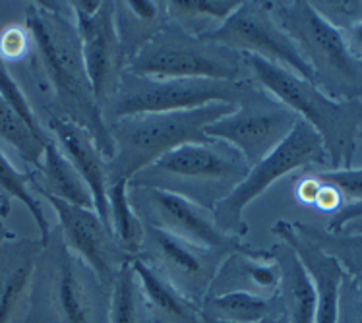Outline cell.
I'll return each mask as SVG.
<instances>
[{
	"mask_svg": "<svg viewBox=\"0 0 362 323\" xmlns=\"http://www.w3.org/2000/svg\"><path fill=\"white\" fill-rule=\"evenodd\" d=\"M25 28L51 83L60 117L93 138L107 161L115 155L111 132L89 83L74 16L68 2H33L25 8Z\"/></svg>",
	"mask_w": 362,
	"mask_h": 323,
	"instance_id": "6da1fadb",
	"label": "cell"
},
{
	"mask_svg": "<svg viewBox=\"0 0 362 323\" xmlns=\"http://www.w3.org/2000/svg\"><path fill=\"white\" fill-rule=\"evenodd\" d=\"M250 78L318 132L332 170L351 169L362 128V101H339L287 68L244 54Z\"/></svg>",
	"mask_w": 362,
	"mask_h": 323,
	"instance_id": "7a4b0ae2",
	"label": "cell"
},
{
	"mask_svg": "<svg viewBox=\"0 0 362 323\" xmlns=\"http://www.w3.org/2000/svg\"><path fill=\"white\" fill-rule=\"evenodd\" d=\"M250 172L235 147L217 140L186 143L159 157L130 178L128 186L177 194L214 211Z\"/></svg>",
	"mask_w": 362,
	"mask_h": 323,
	"instance_id": "3957f363",
	"label": "cell"
},
{
	"mask_svg": "<svg viewBox=\"0 0 362 323\" xmlns=\"http://www.w3.org/2000/svg\"><path fill=\"white\" fill-rule=\"evenodd\" d=\"M235 107L237 105L214 103L192 110L134 114L109 122L115 146V155L107 161L109 184L117 180L130 182L134 175L173 149L207 141V126L229 114Z\"/></svg>",
	"mask_w": 362,
	"mask_h": 323,
	"instance_id": "277c9868",
	"label": "cell"
},
{
	"mask_svg": "<svg viewBox=\"0 0 362 323\" xmlns=\"http://www.w3.org/2000/svg\"><path fill=\"white\" fill-rule=\"evenodd\" d=\"M269 12L308 62L324 93L339 101H362V59L349 51L341 30L312 2H269Z\"/></svg>",
	"mask_w": 362,
	"mask_h": 323,
	"instance_id": "5b68a950",
	"label": "cell"
},
{
	"mask_svg": "<svg viewBox=\"0 0 362 323\" xmlns=\"http://www.w3.org/2000/svg\"><path fill=\"white\" fill-rule=\"evenodd\" d=\"M126 70L153 78L186 80H252L244 54L167 23L134 57Z\"/></svg>",
	"mask_w": 362,
	"mask_h": 323,
	"instance_id": "8992f818",
	"label": "cell"
},
{
	"mask_svg": "<svg viewBox=\"0 0 362 323\" xmlns=\"http://www.w3.org/2000/svg\"><path fill=\"white\" fill-rule=\"evenodd\" d=\"M256 86L254 80H186V78H153L130 70L122 72L117 95L105 110V122L148 112L192 110L214 103L238 105Z\"/></svg>",
	"mask_w": 362,
	"mask_h": 323,
	"instance_id": "52a82bcc",
	"label": "cell"
},
{
	"mask_svg": "<svg viewBox=\"0 0 362 323\" xmlns=\"http://www.w3.org/2000/svg\"><path fill=\"white\" fill-rule=\"evenodd\" d=\"M308 165L329 167V157L318 132L303 118H298L287 138L267 157L250 167L248 177L215 206L214 217L217 227L230 236H246L248 225L244 223V209L250 206V201L259 198L279 178Z\"/></svg>",
	"mask_w": 362,
	"mask_h": 323,
	"instance_id": "ba28073f",
	"label": "cell"
},
{
	"mask_svg": "<svg viewBox=\"0 0 362 323\" xmlns=\"http://www.w3.org/2000/svg\"><path fill=\"white\" fill-rule=\"evenodd\" d=\"M296 122V112L256 83L229 114L207 126L206 138L229 143L254 167L287 138Z\"/></svg>",
	"mask_w": 362,
	"mask_h": 323,
	"instance_id": "9c48e42d",
	"label": "cell"
},
{
	"mask_svg": "<svg viewBox=\"0 0 362 323\" xmlns=\"http://www.w3.org/2000/svg\"><path fill=\"white\" fill-rule=\"evenodd\" d=\"M39 265L45 267L47 298L54 323H109V314H103L105 293L88 264L74 252L68 250L62 238L51 235L43 246Z\"/></svg>",
	"mask_w": 362,
	"mask_h": 323,
	"instance_id": "30bf717a",
	"label": "cell"
},
{
	"mask_svg": "<svg viewBox=\"0 0 362 323\" xmlns=\"http://www.w3.org/2000/svg\"><path fill=\"white\" fill-rule=\"evenodd\" d=\"M128 199L144 225L161 228L194 246L221 252L225 256L252 248L243 238L223 233L215 223L214 211L196 206L177 194L128 186Z\"/></svg>",
	"mask_w": 362,
	"mask_h": 323,
	"instance_id": "8fae6325",
	"label": "cell"
},
{
	"mask_svg": "<svg viewBox=\"0 0 362 323\" xmlns=\"http://www.w3.org/2000/svg\"><path fill=\"white\" fill-rule=\"evenodd\" d=\"M80 35L81 57L99 109L105 114L117 95L122 72L128 66L115 25V2L74 0L68 2ZM105 118V117H103Z\"/></svg>",
	"mask_w": 362,
	"mask_h": 323,
	"instance_id": "7c38bea8",
	"label": "cell"
},
{
	"mask_svg": "<svg viewBox=\"0 0 362 323\" xmlns=\"http://www.w3.org/2000/svg\"><path fill=\"white\" fill-rule=\"evenodd\" d=\"M202 39L229 47L240 54H252L274 62L316 86L312 68L287 33L277 25L269 12V2H240V6L223 22V25Z\"/></svg>",
	"mask_w": 362,
	"mask_h": 323,
	"instance_id": "4fadbf2b",
	"label": "cell"
},
{
	"mask_svg": "<svg viewBox=\"0 0 362 323\" xmlns=\"http://www.w3.org/2000/svg\"><path fill=\"white\" fill-rule=\"evenodd\" d=\"M134 257H140L144 264L169 281L182 296L202 308V302L227 256L221 252L194 246L161 228L144 225V240L140 252Z\"/></svg>",
	"mask_w": 362,
	"mask_h": 323,
	"instance_id": "5bb4252c",
	"label": "cell"
},
{
	"mask_svg": "<svg viewBox=\"0 0 362 323\" xmlns=\"http://www.w3.org/2000/svg\"><path fill=\"white\" fill-rule=\"evenodd\" d=\"M37 192L54 209L59 219V235L68 250L88 264L101 285L111 290L120 267L132 259L115 238L111 228L105 225L95 209L72 206L47 192Z\"/></svg>",
	"mask_w": 362,
	"mask_h": 323,
	"instance_id": "9a60e30c",
	"label": "cell"
},
{
	"mask_svg": "<svg viewBox=\"0 0 362 323\" xmlns=\"http://www.w3.org/2000/svg\"><path fill=\"white\" fill-rule=\"evenodd\" d=\"M272 233L281 238L300 259L306 273L310 275L312 285L316 290L318 306H316V323L339 322V298L341 285L345 279V269L339 259L325 252L314 238L306 235L298 223L277 221Z\"/></svg>",
	"mask_w": 362,
	"mask_h": 323,
	"instance_id": "2e32d148",
	"label": "cell"
},
{
	"mask_svg": "<svg viewBox=\"0 0 362 323\" xmlns=\"http://www.w3.org/2000/svg\"><path fill=\"white\" fill-rule=\"evenodd\" d=\"M47 132L52 141L60 147V151L66 155L68 161L74 165V169L80 172L83 182L88 184L89 192L93 196L97 215L103 219L107 227L111 228L109 199H107V192H109L107 159L99 151L93 138L83 128L60 114H49Z\"/></svg>",
	"mask_w": 362,
	"mask_h": 323,
	"instance_id": "e0dca14e",
	"label": "cell"
},
{
	"mask_svg": "<svg viewBox=\"0 0 362 323\" xmlns=\"http://www.w3.org/2000/svg\"><path fill=\"white\" fill-rule=\"evenodd\" d=\"M41 240L8 238L0 248V323H20L35 283Z\"/></svg>",
	"mask_w": 362,
	"mask_h": 323,
	"instance_id": "ac0fdd59",
	"label": "cell"
},
{
	"mask_svg": "<svg viewBox=\"0 0 362 323\" xmlns=\"http://www.w3.org/2000/svg\"><path fill=\"white\" fill-rule=\"evenodd\" d=\"M132 269L151 317L161 323H200V306L178 293L156 269L132 257Z\"/></svg>",
	"mask_w": 362,
	"mask_h": 323,
	"instance_id": "d6986e66",
	"label": "cell"
},
{
	"mask_svg": "<svg viewBox=\"0 0 362 323\" xmlns=\"http://www.w3.org/2000/svg\"><path fill=\"white\" fill-rule=\"evenodd\" d=\"M169 23L165 2L156 0H126L115 2V25L120 45L124 49L126 62L138 54L149 39Z\"/></svg>",
	"mask_w": 362,
	"mask_h": 323,
	"instance_id": "ffe728a7",
	"label": "cell"
},
{
	"mask_svg": "<svg viewBox=\"0 0 362 323\" xmlns=\"http://www.w3.org/2000/svg\"><path fill=\"white\" fill-rule=\"evenodd\" d=\"M272 254L281 271L279 293L287 310L288 323H316L318 298L310 275L306 273L300 259L283 242L272 248Z\"/></svg>",
	"mask_w": 362,
	"mask_h": 323,
	"instance_id": "44dd1931",
	"label": "cell"
},
{
	"mask_svg": "<svg viewBox=\"0 0 362 323\" xmlns=\"http://www.w3.org/2000/svg\"><path fill=\"white\" fill-rule=\"evenodd\" d=\"M37 167L41 178L31 177V186L35 190L47 192L72 206L95 209L93 196L89 192L88 184L83 182L80 172L74 169L72 163L68 161V157L60 151V147L52 141V138L45 146L43 159Z\"/></svg>",
	"mask_w": 362,
	"mask_h": 323,
	"instance_id": "7402d4cb",
	"label": "cell"
},
{
	"mask_svg": "<svg viewBox=\"0 0 362 323\" xmlns=\"http://www.w3.org/2000/svg\"><path fill=\"white\" fill-rule=\"evenodd\" d=\"M169 22L196 37L215 31L238 6V0H169L165 2Z\"/></svg>",
	"mask_w": 362,
	"mask_h": 323,
	"instance_id": "603a6c76",
	"label": "cell"
},
{
	"mask_svg": "<svg viewBox=\"0 0 362 323\" xmlns=\"http://www.w3.org/2000/svg\"><path fill=\"white\" fill-rule=\"evenodd\" d=\"M200 310L206 316L225 319V322L258 323L274 314L272 312L274 300L262 294L233 290V293L207 294Z\"/></svg>",
	"mask_w": 362,
	"mask_h": 323,
	"instance_id": "cb8c5ba5",
	"label": "cell"
},
{
	"mask_svg": "<svg viewBox=\"0 0 362 323\" xmlns=\"http://www.w3.org/2000/svg\"><path fill=\"white\" fill-rule=\"evenodd\" d=\"M107 199H109V223H111L112 235L124 248L126 254L134 257L140 252L144 240V223L130 206L128 182L117 180L109 184Z\"/></svg>",
	"mask_w": 362,
	"mask_h": 323,
	"instance_id": "d4e9b609",
	"label": "cell"
},
{
	"mask_svg": "<svg viewBox=\"0 0 362 323\" xmlns=\"http://www.w3.org/2000/svg\"><path fill=\"white\" fill-rule=\"evenodd\" d=\"M0 196H2L0 206L8 207V209H10V206H8L10 198L22 201L23 206L28 207L31 217L37 223L39 235H41L39 240H41L43 246H47L49 240H51V223L45 215L43 204L31 192V177L16 169L14 163L2 153V149H0Z\"/></svg>",
	"mask_w": 362,
	"mask_h": 323,
	"instance_id": "484cf974",
	"label": "cell"
},
{
	"mask_svg": "<svg viewBox=\"0 0 362 323\" xmlns=\"http://www.w3.org/2000/svg\"><path fill=\"white\" fill-rule=\"evenodd\" d=\"M130 262L120 267L109 293V323H146L148 317L151 319Z\"/></svg>",
	"mask_w": 362,
	"mask_h": 323,
	"instance_id": "4316f807",
	"label": "cell"
},
{
	"mask_svg": "<svg viewBox=\"0 0 362 323\" xmlns=\"http://www.w3.org/2000/svg\"><path fill=\"white\" fill-rule=\"evenodd\" d=\"M0 140H4L8 146H12L22 155L23 161L31 163L37 167L43 159L45 146L51 140H43L37 134L30 130V126L16 114L2 99H0Z\"/></svg>",
	"mask_w": 362,
	"mask_h": 323,
	"instance_id": "83f0119b",
	"label": "cell"
},
{
	"mask_svg": "<svg viewBox=\"0 0 362 323\" xmlns=\"http://www.w3.org/2000/svg\"><path fill=\"white\" fill-rule=\"evenodd\" d=\"M0 99L14 110L18 117L22 118L25 124L30 126V130L33 134H37L39 138L43 140H51V136L47 132V128L41 126L35 110L30 105V99L25 97L23 89L18 86V81L14 80V76L10 74L6 68V62L0 60Z\"/></svg>",
	"mask_w": 362,
	"mask_h": 323,
	"instance_id": "f1b7e54d",
	"label": "cell"
},
{
	"mask_svg": "<svg viewBox=\"0 0 362 323\" xmlns=\"http://www.w3.org/2000/svg\"><path fill=\"white\" fill-rule=\"evenodd\" d=\"M312 6L341 31L362 22V2H312Z\"/></svg>",
	"mask_w": 362,
	"mask_h": 323,
	"instance_id": "f546056e",
	"label": "cell"
},
{
	"mask_svg": "<svg viewBox=\"0 0 362 323\" xmlns=\"http://www.w3.org/2000/svg\"><path fill=\"white\" fill-rule=\"evenodd\" d=\"M322 182L332 184L337 188L343 198L362 201V169H341V170H322L312 172Z\"/></svg>",
	"mask_w": 362,
	"mask_h": 323,
	"instance_id": "4dcf8cb0",
	"label": "cell"
},
{
	"mask_svg": "<svg viewBox=\"0 0 362 323\" xmlns=\"http://www.w3.org/2000/svg\"><path fill=\"white\" fill-rule=\"evenodd\" d=\"M31 35L28 28L10 25L0 33V60L2 62H16L23 59L31 49Z\"/></svg>",
	"mask_w": 362,
	"mask_h": 323,
	"instance_id": "1f68e13d",
	"label": "cell"
},
{
	"mask_svg": "<svg viewBox=\"0 0 362 323\" xmlns=\"http://www.w3.org/2000/svg\"><path fill=\"white\" fill-rule=\"evenodd\" d=\"M358 217H362V201H349L335 213V217L329 223V230L339 233L343 225H347L349 221H355Z\"/></svg>",
	"mask_w": 362,
	"mask_h": 323,
	"instance_id": "d6a6232c",
	"label": "cell"
},
{
	"mask_svg": "<svg viewBox=\"0 0 362 323\" xmlns=\"http://www.w3.org/2000/svg\"><path fill=\"white\" fill-rule=\"evenodd\" d=\"M322 182V180H320ZM314 206L322 207V209H337V207H343V196L339 194L337 188H333L332 184L322 182V188H320V194Z\"/></svg>",
	"mask_w": 362,
	"mask_h": 323,
	"instance_id": "836d02e7",
	"label": "cell"
},
{
	"mask_svg": "<svg viewBox=\"0 0 362 323\" xmlns=\"http://www.w3.org/2000/svg\"><path fill=\"white\" fill-rule=\"evenodd\" d=\"M345 37V43H347L349 51L355 54L356 59H362V22L351 25L347 30L341 31Z\"/></svg>",
	"mask_w": 362,
	"mask_h": 323,
	"instance_id": "e575fe53",
	"label": "cell"
},
{
	"mask_svg": "<svg viewBox=\"0 0 362 323\" xmlns=\"http://www.w3.org/2000/svg\"><path fill=\"white\" fill-rule=\"evenodd\" d=\"M339 233H345V235H362V217L355 221H349L347 225H343Z\"/></svg>",
	"mask_w": 362,
	"mask_h": 323,
	"instance_id": "d590c367",
	"label": "cell"
},
{
	"mask_svg": "<svg viewBox=\"0 0 362 323\" xmlns=\"http://www.w3.org/2000/svg\"><path fill=\"white\" fill-rule=\"evenodd\" d=\"M200 323H233V322H225V319L209 317V316H206V314H202V310H200Z\"/></svg>",
	"mask_w": 362,
	"mask_h": 323,
	"instance_id": "8d00e7d4",
	"label": "cell"
},
{
	"mask_svg": "<svg viewBox=\"0 0 362 323\" xmlns=\"http://www.w3.org/2000/svg\"><path fill=\"white\" fill-rule=\"evenodd\" d=\"M10 236L12 235H8L6 227H4V223H2V219H0V248H2V244L6 242Z\"/></svg>",
	"mask_w": 362,
	"mask_h": 323,
	"instance_id": "74e56055",
	"label": "cell"
},
{
	"mask_svg": "<svg viewBox=\"0 0 362 323\" xmlns=\"http://www.w3.org/2000/svg\"><path fill=\"white\" fill-rule=\"evenodd\" d=\"M258 323H277V322H274L272 317H266V319H262V322H258Z\"/></svg>",
	"mask_w": 362,
	"mask_h": 323,
	"instance_id": "f35d334b",
	"label": "cell"
}]
</instances>
